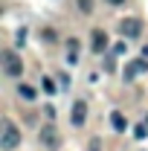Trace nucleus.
<instances>
[{
  "mask_svg": "<svg viewBox=\"0 0 148 151\" xmlns=\"http://www.w3.org/2000/svg\"><path fill=\"white\" fill-rule=\"evenodd\" d=\"M18 142H20V131H18V125H15V122H9V119H3V131H0V148H3V151H12V148H18Z\"/></svg>",
  "mask_w": 148,
  "mask_h": 151,
  "instance_id": "1",
  "label": "nucleus"
},
{
  "mask_svg": "<svg viewBox=\"0 0 148 151\" xmlns=\"http://www.w3.org/2000/svg\"><path fill=\"white\" fill-rule=\"evenodd\" d=\"M3 73L12 76V78H18V76L23 73V61L18 58V52H12V50L3 52Z\"/></svg>",
  "mask_w": 148,
  "mask_h": 151,
  "instance_id": "2",
  "label": "nucleus"
},
{
  "mask_svg": "<svg viewBox=\"0 0 148 151\" xmlns=\"http://www.w3.org/2000/svg\"><path fill=\"white\" fill-rule=\"evenodd\" d=\"M116 29H119V35H125V38H139L142 20L139 18H122L119 23H116Z\"/></svg>",
  "mask_w": 148,
  "mask_h": 151,
  "instance_id": "3",
  "label": "nucleus"
},
{
  "mask_svg": "<svg viewBox=\"0 0 148 151\" xmlns=\"http://www.w3.org/2000/svg\"><path fill=\"white\" fill-rule=\"evenodd\" d=\"M145 70H148V61H145V58H137V61H131L128 67H125L122 78H125V81H134V78H137V73H145Z\"/></svg>",
  "mask_w": 148,
  "mask_h": 151,
  "instance_id": "4",
  "label": "nucleus"
},
{
  "mask_svg": "<svg viewBox=\"0 0 148 151\" xmlns=\"http://www.w3.org/2000/svg\"><path fill=\"white\" fill-rule=\"evenodd\" d=\"M90 50H93V52H105V50H108V35H105L102 29H93V35H90Z\"/></svg>",
  "mask_w": 148,
  "mask_h": 151,
  "instance_id": "5",
  "label": "nucleus"
},
{
  "mask_svg": "<svg viewBox=\"0 0 148 151\" xmlns=\"http://www.w3.org/2000/svg\"><path fill=\"white\" fill-rule=\"evenodd\" d=\"M84 119H87V102H84V99H78V102L73 105V125H75V128H81V125H84Z\"/></svg>",
  "mask_w": 148,
  "mask_h": 151,
  "instance_id": "6",
  "label": "nucleus"
},
{
  "mask_svg": "<svg viewBox=\"0 0 148 151\" xmlns=\"http://www.w3.org/2000/svg\"><path fill=\"white\" fill-rule=\"evenodd\" d=\"M67 61H70V64L78 61V41H75V38H70V44H67Z\"/></svg>",
  "mask_w": 148,
  "mask_h": 151,
  "instance_id": "7",
  "label": "nucleus"
},
{
  "mask_svg": "<svg viewBox=\"0 0 148 151\" xmlns=\"http://www.w3.org/2000/svg\"><path fill=\"white\" fill-rule=\"evenodd\" d=\"M111 125L116 128V131H125V128H128V122H125V116H122V113H116V111L111 113Z\"/></svg>",
  "mask_w": 148,
  "mask_h": 151,
  "instance_id": "8",
  "label": "nucleus"
},
{
  "mask_svg": "<svg viewBox=\"0 0 148 151\" xmlns=\"http://www.w3.org/2000/svg\"><path fill=\"white\" fill-rule=\"evenodd\" d=\"M18 96H20V99H26V102H32V99H35V87H29V84H18Z\"/></svg>",
  "mask_w": 148,
  "mask_h": 151,
  "instance_id": "9",
  "label": "nucleus"
},
{
  "mask_svg": "<svg viewBox=\"0 0 148 151\" xmlns=\"http://www.w3.org/2000/svg\"><path fill=\"white\" fill-rule=\"evenodd\" d=\"M41 142H50V145L55 142V128H52V125H47V128L41 131Z\"/></svg>",
  "mask_w": 148,
  "mask_h": 151,
  "instance_id": "10",
  "label": "nucleus"
},
{
  "mask_svg": "<svg viewBox=\"0 0 148 151\" xmlns=\"http://www.w3.org/2000/svg\"><path fill=\"white\" fill-rule=\"evenodd\" d=\"M41 90H44L47 96L55 93V84H52V78H47V76H44V78H41Z\"/></svg>",
  "mask_w": 148,
  "mask_h": 151,
  "instance_id": "11",
  "label": "nucleus"
},
{
  "mask_svg": "<svg viewBox=\"0 0 148 151\" xmlns=\"http://www.w3.org/2000/svg\"><path fill=\"white\" fill-rule=\"evenodd\" d=\"M78 9L90 15V12H93V0H78Z\"/></svg>",
  "mask_w": 148,
  "mask_h": 151,
  "instance_id": "12",
  "label": "nucleus"
},
{
  "mask_svg": "<svg viewBox=\"0 0 148 151\" xmlns=\"http://www.w3.org/2000/svg\"><path fill=\"white\" fill-rule=\"evenodd\" d=\"M134 137H137V139H145V137H148V131L142 128V125H137V128H134Z\"/></svg>",
  "mask_w": 148,
  "mask_h": 151,
  "instance_id": "13",
  "label": "nucleus"
},
{
  "mask_svg": "<svg viewBox=\"0 0 148 151\" xmlns=\"http://www.w3.org/2000/svg\"><path fill=\"white\" fill-rule=\"evenodd\" d=\"M44 41L52 44V41H55V32H52V29H44Z\"/></svg>",
  "mask_w": 148,
  "mask_h": 151,
  "instance_id": "14",
  "label": "nucleus"
},
{
  "mask_svg": "<svg viewBox=\"0 0 148 151\" xmlns=\"http://www.w3.org/2000/svg\"><path fill=\"white\" fill-rule=\"evenodd\" d=\"M15 41H18V44H23V41H26V29H18V38H15Z\"/></svg>",
  "mask_w": 148,
  "mask_h": 151,
  "instance_id": "15",
  "label": "nucleus"
},
{
  "mask_svg": "<svg viewBox=\"0 0 148 151\" xmlns=\"http://www.w3.org/2000/svg\"><path fill=\"white\" fill-rule=\"evenodd\" d=\"M90 151H99V142H90Z\"/></svg>",
  "mask_w": 148,
  "mask_h": 151,
  "instance_id": "16",
  "label": "nucleus"
},
{
  "mask_svg": "<svg viewBox=\"0 0 148 151\" xmlns=\"http://www.w3.org/2000/svg\"><path fill=\"white\" fill-rule=\"evenodd\" d=\"M108 3H116V6H119V3H125V0H108Z\"/></svg>",
  "mask_w": 148,
  "mask_h": 151,
  "instance_id": "17",
  "label": "nucleus"
}]
</instances>
